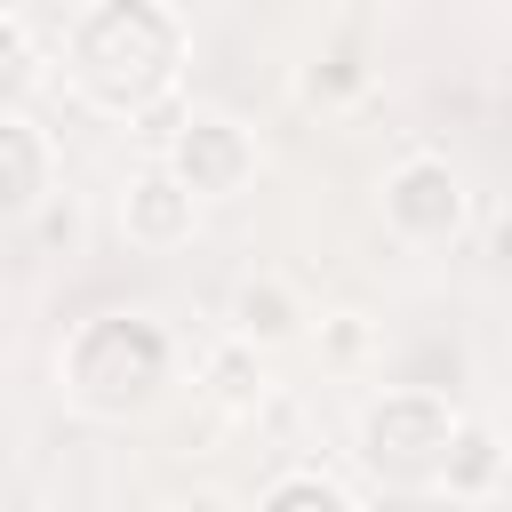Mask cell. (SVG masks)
Returning a JSON list of instances; mask_svg holds the SVG:
<instances>
[{
	"instance_id": "1",
	"label": "cell",
	"mask_w": 512,
	"mask_h": 512,
	"mask_svg": "<svg viewBox=\"0 0 512 512\" xmlns=\"http://www.w3.org/2000/svg\"><path fill=\"white\" fill-rule=\"evenodd\" d=\"M64 88L136 136H168L184 120V24L168 0H88L64 32Z\"/></svg>"
},
{
	"instance_id": "2",
	"label": "cell",
	"mask_w": 512,
	"mask_h": 512,
	"mask_svg": "<svg viewBox=\"0 0 512 512\" xmlns=\"http://www.w3.org/2000/svg\"><path fill=\"white\" fill-rule=\"evenodd\" d=\"M176 384V336L152 312H88L56 344V392L88 424H144Z\"/></svg>"
},
{
	"instance_id": "3",
	"label": "cell",
	"mask_w": 512,
	"mask_h": 512,
	"mask_svg": "<svg viewBox=\"0 0 512 512\" xmlns=\"http://www.w3.org/2000/svg\"><path fill=\"white\" fill-rule=\"evenodd\" d=\"M456 416H464V408H456L448 392H432V384H384V392H368L360 416H352V456H360L368 480H384V488H424V496H432L440 456H448V440H456Z\"/></svg>"
},
{
	"instance_id": "4",
	"label": "cell",
	"mask_w": 512,
	"mask_h": 512,
	"mask_svg": "<svg viewBox=\"0 0 512 512\" xmlns=\"http://www.w3.org/2000/svg\"><path fill=\"white\" fill-rule=\"evenodd\" d=\"M376 208H384V232L400 248H448L472 216V192H464V168L448 152H400L376 184Z\"/></svg>"
},
{
	"instance_id": "5",
	"label": "cell",
	"mask_w": 512,
	"mask_h": 512,
	"mask_svg": "<svg viewBox=\"0 0 512 512\" xmlns=\"http://www.w3.org/2000/svg\"><path fill=\"white\" fill-rule=\"evenodd\" d=\"M160 160H168V168H176V184L208 208V200H232V192H248V184H256L264 144H256V128H248V120H232V112H184V120L160 136Z\"/></svg>"
},
{
	"instance_id": "6",
	"label": "cell",
	"mask_w": 512,
	"mask_h": 512,
	"mask_svg": "<svg viewBox=\"0 0 512 512\" xmlns=\"http://www.w3.org/2000/svg\"><path fill=\"white\" fill-rule=\"evenodd\" d=\"M192 232H200V200L176 184V168L160 152L144 168H128V184H120V240L144 248V256H168V248H192Z\"/></svg>"
},
{
	"instance_id": "7",
	"label": "cell",
	"mask_w": 512,
	"mask_h": 512,
	"mask_svg": "<svg viewBox=\"0 0 512 512\" xmlns=\"http://www.w3.org/2000/svg\"><path fill=\"white\" fill-rule=\"evenodd\" d=\"M56 192V136L24 112H0V224H32Z\"/></svg>"
},
{
	"instance_id": "8",
	"label": "cell",
	"mask_w": 512,
	"mask_h": 512,
	"mask_svg": "<svg viewBox=\"0 0 512 512\" xmlns=\"http://www.w3.org/2000/svg\"><path fill=\"white\" fill-rule=\"evenodd\" d=\"M304 328H312V312H304V296H296L288 272H248V280L224 296V336H240V344H256V352H280V344H296Z\"/></svg>"
},
{
	"instance_id": "9",
	"label": "cell",
	"mask_w": 512,
	"mask_h": 512,
	"mask_svg": "<svg viewBox=\"0 0 512 512\" xmlns=\"http://www.w3.org/2000/svg\"><path fill=\"white\" fill-rule=\"evenodd\" d=\"M504 480H512V448L496 440V424L456 416V440H448V456H440L432 496H448V504H488V496H504Z\"/></svg>"
},
{
	"instance_id": "10",
	"label": "cell",
	"mask_w": 512,
	"mask_h": 512,
	"mask_svg": "<svg viewBox=\"0 0 512 512\" xmlns=\"http://www.w3.org/2000/svg\"><path fill=\"white\" fill-rule=\"evenodd\" d=\"M200 400L216 408V416H264L272 408V376H264V352L256 344H240V336H216L208 352H200Z\"/></svg>"
},
{
	"instance_id": "11",
	"label": "cell",
	"mask_w": 512,
	"mask_h": 512,
	"mask_svg": "<svg viewBox=\"0 0 512 512\" xmlns=\"http://www.w3.org/2000/svg\"><path fill=\"white\" fill-rule=\"evenodd\" d=\"M256 512H360V496H352L336 472H320V464H288V472L264 480Z\"/></svg>"
},
{
	"instance_id": "12",
	"label": "cell",
	"mask_w": 512,
	"mask_h": 512,
	"mask_svg": "<svg viewBox=\"0 0 512 512\" xmlns=\"http://www.w3.org/2000/svg\"><path fill=\"white\" fill-rule=\"evenodd\" d=\"M40 80H48V56H40L32 24L0 8V112H24L40 96Z\"/></svg>"
},
{
	"instance_id": "13",
	"label": "cell",
	"mask_w": 512,
	"mask_h": 512,
	"mask_svg": "<svg viewBox=\"0 0 512 512\" xmlns=\"http://www.w3.org/2000/svg\"><path fill=\"white\" fill-rule=\"evenodd\" d=\"M368 88V64L352 56V48H328V56H312V64H296V96L304 104H320V112H336V104H352Z\"/></svg>"
},
{
	"instance_id": "14",
	"label": "cell",
	"mask_w": 512,
	"mask_h": 512,
	"mask_svg": "<svg viewBox=\"0 0 512 512\" xmlns=\"http://www.w3.org/2000/svg\"><path fill=\"white\" fill-rule=\"evenodd\" d=\"M368 352H376V328L360 312H320V360L328 368H368Z\"/></svg>"
},
{
	"instance_id": "15",
	"label": "cell",
	"mask_w": 512,
	"mask_h": 512,
	"mask_svg": "<svg viewBox=\"0 0 512 512\" xmlns=\"http://www.w3.org/2000/svg\"><path fill=\"white\" fill-rule=\"evenodd\" d=\"M32 224H40V240H64V248H72V240H80V208H72V200H64V192H48V208H40V216H32Z\"/></svg>"
},
{
	"instance_id": "16",
	"label": "cell",
	"mask_w": 512,
	"mask_h": 512,
	"mask_svg": "<svg viewBox=\"0 0 512 512\" xmlns=\"http://www.w3.org/2000/svg\"><path fill=\"white\" fill-rule=\"evenodd\" d=\"M160 512H232V504H224L216 488H184V496H168Z\"/></svg>"
},
{
	"instance_id": "17",
	"label": "cell",
	"mask_w": 512,
	"mask_h": 512,
	"mask_svg": "<svg viewBox=\"0 0 512 512\" xmlns=\"http://www.w3.org/2000/svg\"><path fill=\"white\" fill-rule=\"evenodd\" d=\"M496 264H504V272H512V216H504V224H496Z\"/></svg>"
},
{
	"instance_id": "18",
	"label": "cell",
	"mask_w": 512,
	"mask_h": 512,
	"mask_svg": "<svg viewBox=\"0 0 512 512\" xmlns=\"http://www.w3.org/2000/svg\"><path fill=\"white\" fill-rule=\"evenodd\" d=\"M40 512H88V504H64V496H56V504H40Z\"/></svg>"
},
{
	"instance_id": "19",
	"label": "cell",
	"mask_w": 512,
	"mask_h": 512,
	"mask_svg": "<svg viewBox=\"0 0 512 512\" xmlns=\"http://www.w3.org/2000/svg\"><path fill=\"white\" fill-rule=\"evenodd\" d=\"M304 8H344V0H304Z\"/></svg>"
}]
</instances>
